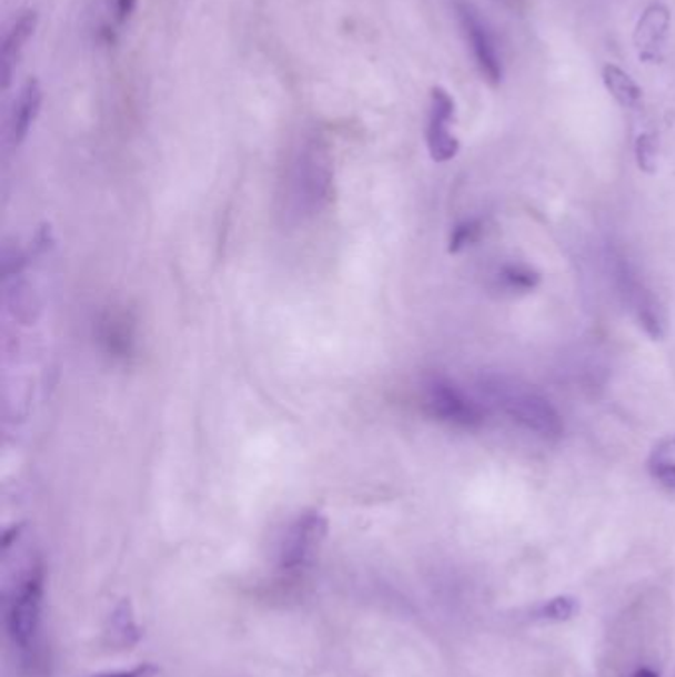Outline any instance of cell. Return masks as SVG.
Wrapping results in <instances>:
<instances>
[{"mask_svg":"<svg viewBox=\"0 0 675 677\" xmlns=\"http://www.w3.org/2000/svg\"><path fill=\"white\" fill-rule=\"evenodd\" d=\"M157 674L155 666L151 664H143L133 669H123V671H113V674H101V676L93 677H153Z\"/></svg>","mask_w":675,"mask_h":677,"instance_id":"44dd1931","label":"cell"},{"mask_svg":"<svg viewBox=\"0 0 675 677\" xmlns=\"http://www.w3.org/2000/svg\"><path fill=\"white\" fill-rule=\"evenodd\" d=\"M649 474L657 484L675 489V438L659 442L649 456Z\"/></svg>","mask_w":675,"mask_h":677,"instance_id":"2e32d148","label":"cell"},{"mask_svg":"<svg viewBox=\"0 0 675 677\" xmlns=\"http://www.w3.org/2000/svg\"><path fill=\"white\" fill-rule=\"evenodd\" d=\"M37 27V10H24L7 28V34L2 40V52H0V75H2V88L4 90H9L12 73L19 65L20 55L24 52V47L34 34Z\"/></svg>","mask_w":675,"mask_h":677,"instance_id":"8fae6325","label":"cell"},{"mask_svg":"<svg viewBox=\"0 0 675 677\" xmlns=\"http://www.w3.org/2000/svg\"><path fill=\"white\" fill-rule=\"evenodd\" d=\"M656 139L652 133H642L638 141H636V155H638V163L642 169L652 171L654 163H656Z\"/></svg>","mask_w":675,"mask_h":677,"instance_id":"ffe728a7","label":"cell"},{"mask_svg":"<svg viewBox=\"0 0 675 677\" xmlns=\"http://www.w3.org/2000/svg\"><path fill=\"white\" fill-rule=\"evenodd\" d=\"M456 118L454 98L444 88H434L430 93L429 121H426V145L436 163H447L457 155L460 141L452 133Z\"/></svg>","mask_w":675,"mask_h":677,"instance_id":"ba28073f","label":"cell"},{"mask_svg":"<svg viewBox=\"0 0 675 677\" xmlns=\"http://www.w3.org/2000/svg\"><path fill=\"white\" fill-rule=\"evenodd\" d=\"M333 155L321 135L303 139L292 169V199L300 214H315L331 201L333 193Z\"/></svg>","mask_w":675,"mask_h":677,"instance_id":"7a4b0ae2","label":"cell"},{"mask_svg":"<svg viewBox=\"0 0 675 677\" xmlns=\"http://www.w3.org/2000/svg\"><path fill=\"white\" fill-rule=\"evenodd\" d=\"M422 406L434 421L474 431L485 422V408L446 376H430L422 386Z\"/></svg>","mask_w":675,"mask_h":677,"instance_id":"3957f363","label":"cell"},{"mask_svg":"<svg viewBox=\"0 0 675 677\" xmlns=\"http://www.w3.org/2000/svg\"><path fill=\"white\" fill-rule=\"evenodd\" d=\"M495 285L503 290V292L521 293L531 292L538 285L537 272L527 264H521V262H507L495 270L493 274Z\"/></svg>","mask_w":675,"mask_h":677,"instance_id":"5bb4252c","label":"cell"},{"mask_svg":"<svg viewBox=\"0 0 675 677\" xmlns=\"http://www.w3.org/2000/svg\"><path fill=\"white\" fill-rule=\"evenodd\" d=\"M329 523L325 515L320 512H308L300 515L283 537L280 549V565L282 568L303 567L315 557L323 540L328 537Z\"/></svg>","mask_w":675,"mask_h":677,"instance_id":"52a82bcc","label":"cell"},{"mask_svg":"<svg viewBox=\"0 0 675 677\" xmlns=\"http://www.w3.org/2000/svg\"><path fill=\"white\" fill-rule=\"evenodd\" d=\"M98 337L105 353L115 358H125L135 351V325L128 312L110 310L98 321Z\"/></svg>","mask_w":675,"mask_h":677,"instance_id":"7c38bea8","label":"cell"},{"mask_svg":"<svg viewBox=\"0 0 675 677\" xmlns=\"http://www.w3.org/2000/svg\"><path fill=\"white\" fill-rule=\"evenodd\" d=\"M42 100H44L42 85L37 78H28L10 108L9 139L12 145L19 146L24 143L30 129L37 123L38 115H40Z\"/></svg>","mask_w":675,"mask_h":677,"instance_id":"30bf717a","label":"cell"},{"mask_svg":"<svg viewBox=\"0 0 675 677\" xmlns=\"http://www.w3.org/2000/svg\"><path fill=\"white\" fill-rule=\"evenodd\" d=\"M111 634L119 646H133L139 641V628L133 616V606L129 600H121L118 608L111 614Z\"/></svg>","mask_w":675,"mask_h":677,"instance_id":"e0dca14e","label":"cell"},{"mask_svg":"<svg viewBox=\"0 0 675 677\" xmlns=\"http://www.w3.org/2000/svg\"><path fill=\"white\" fill-rule=\"evenodd\" d=\"M482 391L503 414H507L513 422H517L525 431L533 432L535 436L555 439L561 438L565 431L557 408L530 386L507 378H487Z\"/></svg>","mask_w":675,"mask_h":677,"instance_id":"6da1fadb","label":"cell"},{"mask_svg":"<svg viewBox=\"0 0 675 677\" xmlns=\"http://www.w3.org/2000/svg\"><path fill=\"white\" fill-rule=\"evenodd\" d=\"M135 4H138L135 0H103L101 4L103 19L98 28L101 40L105 42L115 40V34L128 24L131 14L135 12Z\"/></svg>","mask_w":675,"mask_h":677,"instance_id":"9a60e30c","label":"cell"},{"mask_svg":"<svg viewBox=\"0 0 675 677\" xmlns=\"http://www.w3.org/2000/svg\"><path fill=\"white\" fill-rule=\"evenodd\" d=\"M632 677H657L656 674H654V671H652V669H639V671H636V674H634V676Z\"/></svg>","mask_w":675,"mask_h":677,"instance_id":"7402d4cb","label":"cell"},{"mask_svg":"<svg viewBox=\"0 0 675 677\" xmlns=\"http://www.w3.org/2000/svg\"><path fill=\"white\" fill-rule=\"evenodd\" d=\"M603 80L612 98L621 103L624 110L636 111L642 105V90L638 83L618 65H604Z\"/></svg>","mask_w":675,"mask_h":677,"instance_id":"4fadbf2b","label":"cell"},{"mask_svg":"<svg viewBox=\"0 0 675 677\" xmlns=\"http://www.w3.org/2000/svg\"><path fill=\"white\" fill-rule=\"evenodd\" d=\"M452 7H454L457 22H460V28L466 37L467 47L474 54L475 64L480 68V72L487 82L497 85L502 82V60L497 54V47L493 42L490 28L485 27L480 12L475 10L470 0H454Z\"/></svg>","mask_w":675,"mask_h":677,"instance_id":"5b68a950","label":"cell"},{"mask_svg":"<svg viewBox=\"0 0 675 677\" xmlns=\"http://www.w3.org/2000/svg\"><path fill=\"white\" fill-rule=\"evenodd\" d=\"M669 22H672L669 10L659 2H654L644 10V14L634 30V44H636L642 62L657 64L664 58Z\"/></svg>","mask_w":675,"mask_h":677,"instance_id":"9c48e42d","label":"cell"},{"mask_svg":"<svg viewBox=\"0 0 675 677\" xmlns=\"http://www.w3.org/2000/svg\"><path fill=\"white\" fill-rule=\"evenodd\" d=\"M612 274H614V282H616L622 300L628 305L629 312L636 315V320L644 327V331L648 333L649 337H664L666 335L664 310L657 302L654 292L649 290L648 285L644 284V280H639L636 270L629 266L626 260L616 257Z\"/></svg>","mask_w":675,"mask_h":677,"instance_id":"277c9868","label":"cell"},{"mask_svg":"<svg viewBox=\"0 0 675 677\" xmlns=\"http://www.w3.org/2000/svg\"><path fill=\"white\" fill-rule=\"evenodd\" d=\"M42 596H44V573L42 567L32 568L9 610L10 638L20 648H28L34 641L40 626Z\"/></svg>","mask_w":675,"mask_h":677,"instance_id":"8992f818","label":"cell"},{"mask_svg":"<svg viewBox=\"0 0 675 677\" xmlns=\"http://www.w3.org/2000/svg\"><path fill=\"white\" fill-rule=\"evenodd\" d=\"M578 610V603L571 596H558L548 600L547 605L538 608V618H545V620H555V623H563L575 616Z\"/></svg>","mask_w":675,"mask_h":677,"instance_id":"ac0fdd59","label":"cell"},{"mask_svg":"<svg viewBox=\"0 0 675 677\" xmlns=\"http://www.w3.org/2000/svg\"><path fill=\"white\" fill-rule=\"evenodd\" d=\"M482 234V224L477 220H466L462 224H457L452 236H450V252L456 254L460 250L474 244L475 240Z\"/></svg>","mask_w":675,"mask_h":677,"instance_id":"d6986e66","label":"cell"}]
</instances>
